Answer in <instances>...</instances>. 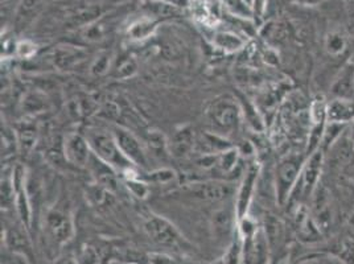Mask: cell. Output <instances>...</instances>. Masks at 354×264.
Returning a JSON list of instances; mask_svg holds the SVG:
<instances>
[{
    "label": "cell",
    "instance_id": "cell-42",
    "mask_svg": "<svg viewBox=\"0 0 354 264\" xmlns=\"http://www.w3.org/2000/svg\"><path fill=\"white\" fill-rule=\"evenodd\" d=\"M165 1H168V3H172V4H175L177 7H181L183 4H184V1L185 0H165Z\"/></svg>",
    "mask_w": 354,
    "mask_h": 264
},
{
    "label": "cell",
    "instance_id": "cell-6",
    "mask_svg": "<svg viewBox=\"0 0 354 264\" xmlns=\"http://www.w3.org/2000/svg\"><path fill=\"white\" fill-rule=\"evenodd\" d=\"M323 164H324L323 149L319 148L317 151L308 155L288 204L294 200L300 201V200H306V198H310V196H313V193L320 185Z\"/></svg>",
    "mask_w": 354,
    "mask_h": 264
},
{
    "label": "cell",
    "instance_id": "cell-28",
    "mask_svg": "<svg viewBox=\"0 0 354 264\" xmlns=\"http://www.w3.org/2000/svg\"><path fill=\"white\" fill-rule=\"evenodd\" d=\"M324 46L328 55L337 57L344 55L345 50L348 49V39L342 32L332 30L325 37Z\"/></svg>",
    "mask_w": 354,
    "mask_h": 264
},
{
    "label": "cell",
    "instance_id": "cell-17",
    "mask_svg": "<svg viewBox=\"0 0 354 264\" xmlns=\"http://www.w3.org/2000/svg\"><path fill=\"white\" fill-rule=\"evenodd\" d=\"M326 122L341 126H349L354 122L353 100L333 98L326 103Z\"/></svg>",
    "mask_w": 354,
    "mask_h": 264
},
{
    "label": "cell",
    "instance_id": "cell-19",
    "mask_svg": "<svg viewBox=\"0 0 354 264\" xmlns=\"http://www.w3.org/2000/svg\"><path fill=\"white\" fill-rule=\"evenodd\" d=\"M122 258L127 264H178L175 258L164 252H138L127 249Z\"/></svg>",
    "mask_w": 354,
    "mask_h": 264
},
{
    "label": "cell",
    "instance_id": "cell-12",
    "mask_svg": "<svg viewBox=\"0 0 354 264\" xmlns=\"http://www.w3.org/2000/svg\"><path fill=\"white\" fill-rule=\"evenodd\" d=\"M88 169L94 178L95 184L101 185L104 189L111 191L113 194L119 189L118 172L107 165L106 162L98 159L94 153L91 156V160L88 162Z\"/></svg>",
    "mask_w": 354,
    "mask_h": 264
},
{
    "label": "cell",
    "instance_id": "cell-9",
    "mask_svg": "<svg viewBox=\"0 0 354 264\" xmlns=\"http://www.w3.org/2000/svg\"><path fill=\"white\" fill-rule=\"evenodd\" d=\"M61 147L66 162L81 169L88 168L93 156V149L90 147L86 135L80 132H69L62 139Z\"/></svg>",
    "mask_w": 354,
    "mask_h": 264
},
{
    "label": "cell",
    "instance_id": "cell-31",
    "mask_svg": "<svg viewBox=\"0 0 354 264\" xmlns=\"http://www.w3.org/2000/svg\"><path fill=\"white\" fill-rule=\"evenodd\" d=\"M16 191L12 180V171L10 173L4 172L1 177V209L7 210L12 206L15 207Z\"/></svg>",
    "mask_w": 354,
    "mask_h": 264
},
{
    "label": "cell",
    "instance_id": "cell-21",
    "mask_svg": "<svg viewBox=\"0 0 354 264\" xmlns=\"http://www.w3.org/2000/svg\"><path fill=\"white\" fill-rule=\"evenodd\" d=\"M156 28H158V21L149 16H146L143 19L136 20L129 27L127 36L133 41H145L151 36H153Z\"/></svg>",
    "mask_w": 354,
    "mask_h": 264
},
{
    "label": "cell",
    "instance_id": "cell-18",
    "mask_svg": "<svg viewBox=\"0 0 354 264\" xmlns=\"http://www.w3.org/2000/svg\"><path fill=\"white\" fill-rule=\"evenodd\" d=\"M86 57L85 52L75 46H57L52 55L50 61L59 70H69L78 66Z\"/></svg>",
    "mask_w": 354,
    "mask_h": 264
},
{
    "label": "cell",
    "instance_id": "cell-30",
    "mask_svg": "<svg viewBox=\"0 0 354 264\" xmlns=\"http://www.w3.org/2000/svg\"><path fill=\"white\" fill-rule=\"evenodd\" d=\"M21 104H23V110L30 115L41 114L48 109V101H46L45 95L40 93H28L23 98Z\"/></svg>",
    "mask_w": 354,
    "mask_h": 264
},
{
    "label": "cell",
    "instance_id": "cell-5",
    "mask_svg": "<svg viewBox=\"0 0 354 264\" xmlns=\"http://www.w3.org/2000/svg\"><path fill=\"white\" fill-rule=\"evenodd\" d=\"M45 232L50 242L62 247L68 245L75 234L74 220L71 211L61 206L50 207L44 217Z\"/></svg>",
    "mask_w": 354,
    "mask_h": 264
},
{
    "label": "cell",
    "instance_id": "cell-32",
    "mask_svg": "<svg viewBox=\"0 0 354 264\" xmlns=\"http://www.w3.org/2000/svg\"><path fill=\"white\" fill-rule=\"evenodd\" d=\"M40 7V0H24L23 4L19 8L17 17H16V24L19 30L26 28L24 26H27L32 20V17L37 14V10Z\"/></svg>",
    "mask_w": 354,
    "mask_h": 264
},
{
    "label": "cell",
    "instance_id": "cell-40",
    "mask_svg": "<svg viewBox=\"0 0 354 264\" xmlns=\"http://www.w3.org/2000/svg\"><path fill=\"white\" fill-rule=\"evenodd\" d=\"M297 4H301V6H307V7H313V6H317L320 3H323L325 0H294Z\"/></svg>",
    "mask_w": 354,
    "mask_h": 264
},
{
    "label": "cell",
    "instance_id": "cell-35",
    "mask_svg": "<svg viewBox=\"0 0 354 264\" xmlns=\"http://www.w3.org/2000/svg\"><path fill=\"white\" fill-rule=\"evenodd\" d=\"M177 180V173L175 169L164 167L149 172L147 176L148 184H156V185H169L174 184Z\"/></svg>",
    "mask_w": 354,
    "mask_h": 264
},
{
    "label": "cell",
    "instance_id": "cell-29",
    "mask_svg": "<svg viewBox=\"0 0 354 264\" xmlns=\"http://www.w3.org/2000/svg\"><path fill=\"white\" fill-rule=\"evenodd\" d=\"M239 156H241V152L238 148L232 147L223 151L217 155L216 169H218L225 175H230L232 172L236 171V168L239 164Z\"/></svg>",
    "mask_w": 354,
    "mask_h": 264
},
{
    "label": "cell",
    "instance_id": "cell-22",
    "mask_svg": "<svg viewBox=\"0 0 354 264\" xmlns=\"http://www.w3.org/2000/svg\"><path fill=\"white\" fill-rule=\"evenodd\" d=\"M122 184L138 200H146L149 196V184L146 180L138 176L136 169H131L122 175Z\"/></svg>",
    "mask_w": 354,
    "mask_h": 264
},
{
    "label": "cell",
    "instance_id": "cell-16",
    "mask_svg": "<svg viewBox=\"0 0 354 264\" xmlns=\"http://www.w3.org/2000/svg\"><path fill=\"white\" fill-rule=\"evenodd\" d=\"M333 98L353 100L354 101V64H345L330 85Z\"/></svg>",
    "mask_w": 354,
    "mask_h": 264
},
{
    "label": "cell",
    "instance_id": "cell-23",
    "mask_svg": "<svg viewBox=\"0 0 354 264\" xmlns=\"http://www.w3.org/2000/svg\"><path fill=\"white\" fill-rule=\"evenodd\" d=\"M138 73V62L130 55H120L118 57H115L114 61V66L110 77H113L114 79H129Z\"/></svg>",
    "mask_w": 354,
    "mask_h": 264
},
{
    "label": "cell",
    "instance_id": "cell-11",
    "mask_svg": "<svg viewBox=\"0 0 354 264\" xmlns=\"http://www.w3.org/2000/svg\"><path fill=\"white\" fill-rule=\"evenodd\" d=\"M6 247L27 262L33 261V247L30 242V230L20 222L4 232Z\"/></svg>",
    "mask_w": 354,
    "mask_h": 264
},
{
    "label": "cell",
    "instance_id": "cell-20",
    "mask_svg": "<svg viewBox=\"0 0 354 264\" xmlns=\"http://www.w3.org/2000/svg\"><path fill=\"white\" fill-rule=\"evenodd\" d=\"M213 44L226 53H236L245 48L246 41L234 32L220 30L213 36Z\"/></svg>",
    "mask_w": 354,
    "mask_h": 264
},
{
    "label": "cell",
    "instance_id": "cell-44",
    "mask_svg": "<svg viewBox=\"0 0 354 264\" xmlns=\"http://www.w3.org/2000/svg\"><path fill=\"white\" fill-rule=\"evenodd\" d=\"M281 264H284V263H281Z\"/></svg>",
    "mask_w": 354,
    "mask_h": 264
},
{
    "label": "cell",
    "instance_id": "cell-25",
    "mask_svg": "<svg viewBox=\"0 0 354 264\" xmlns=\"http://www.w3.org/2000/svg\"><path fill=\"white\" fill-rule=\"evenodd\" d=\"M114 61H115V57L113 56L111 52H107V50L101 52L91 59V62L88 65V72L95 78H102L106 75H110L113 70V66H114Z\"/></svg>",
    "mask_w": 354,
    "mask_h": 264
},
{
    "label": "cell",
    "instance_id": "cell-7",
    "mask_svg": "<svg viewBox=\"0 0 354 264\" xmlns=\"http://www.w3.org/2000/svg\"><path fill=\"white\" fill-rule=\"evenodd\" d=\"M183 194L187 197L207 204H218L229 200L234 193L236 188L233 184L220 180H205L194 181L185 184L183 187Z\"/></svg>",
    "mask_w": 354,
    "mask_h": 264
},
{
    "label": "cell",
    "instance_id": "cell-24",
    "mask_svg": "<svg viewBox=\"0 0 354 264\" xmlns=\"http://www.w3.org/2000/svg\"><path fill=\"white\" fill-rule=\"evenodd\" d=\"M145 8L147 10L148 15L152 16V19L155 20L171 19L180 15V7L165 0H149L146 3Z\"/></svg>",
    "mask_w": 354,
    "mask_h": 264
},
{
    "label": "cell",
    "instance_id": "cell-14",
    "mask_svg": "<svg viewBox=\"0 0 354 264\" xmlns=\"http://www.w3.org/2000/svg\"><path fill=\"white\" fill-rule=\"evenodd\" d=\"M101 15V7L91 4V6H80L71 10L64 15V24L68 30H78L86 28L94 21H97Z\"/></svg>",
    "mask_w": 354,
    "mask_h": 264
},
{
    "label": "cell",
    "instance_id": "cell-41",
    "mask_svg": "<svg viewBox=\"0 0 354 264\" xmlns=\"http://www.w3.org/2000/svg\"><path fill=\"white\" fill-rule=\"evenodd\" d=\"M348 132H349V143L352 146V151L354 153V122H352V124H349Z\"/></svg>",
    "mask_w": 354,
    "mask_h": 264
},
{
    "label": "cell",
    "instance_id": "cell-27",
    "mask_svg": "<svg viewBox=\"0 0 354 264\" xmlns=\"http://www.w3.org/2000/svg\"><path fill=\"white\" fill-rule=\"evenodd\" d=\"M111 26H113L111 21L97 20L93 24L88 26L86 28H84V30H82V37H84L85 41L91 43V44L101 43L102 40L106 39V36L110 33Z\"/></svg>",
    "mask_w": 354,
    "mask_h": 264
},
{
    "label": "cell",
    "instance_id": "cell-39",
    "mask_svg": "<svg viewBox=\"0 0 354 264\" xmlns=\"http://www.w3.org/2000/svg\"><path fill=\"white\" fill-rule=\"evenodd\" d=\"M53 264H80V262H78V258H75L71 254H65V255H61L59 258H56Z\"/></svg>",
    "mask_w": 354,
    "mask_h": 264
},
{
    "label": "cell",
    "instance_id": "cell-13",
    "mask_svg": "<svg viewBox=\"0 0 354 264\" xmlns=\"http://www.w3.org/2000/svg\"><path fill=\"white\" fill-rule=\"evenodd\" d=\"M197 133L191 126H181L177 129L172 139L169 140V152L177 159H183L189 156L196 151L197 144Z\"/></svg>",
    "mask_w": 354,
    "mask_h": 264
},
{
    "label": "cell",
    "instance_id": "cell-3",
    "mask_svg": "<svg viewBox=\"0 0 354 264\" xmlns=\"http://www.w3.org/2000/svg\"><path fill=\"white\" fill-rule=\"evenodd\" d=\"M207 115L214 132L220 135L236 131L243 117L241 104L230 95H222L214 100L207 109Z\"/></svg>",
    "mask_w": 354,
    "mask_h": 264
},
{
    "label": "cell",
    "instance_id": "cell-37",
    "mask_svg": "<svg viewBox=\"0 0 354 264\" xmlns=\"http://www.w3.org/2000/svg\"><path fill=\"white\" fill-rule=\"evenodd\" d=\"M78 262L80 264H100L101 254L94 246H86L81 251Z\"/></svg>",
    "mask_w": 354,
    "mask_h": 264
},
{
    "label": "cell",
    "instance_id": "cell-26",
    "mask_svg": "<svg viewBox=\"0 0 354 264\" xmlns=\"http://www.w3.org/2000/svg\"><path fill=\"white\" fill-rule=\"evenodd\" d=\"M146 147L148 151H152L155 156L165 158L171 155L169 152V140L165 138L162 131L158 130H149L146 138Z\"/></svg>",
    "mask_w": 354,
    "mask_h": 264
},
{
    "label": "cell",
    "instance_id": "cell-1",
    "mask_svg": "<svg viewBox=\"0 0 354 264\" xmlns=\"http://www.w3.org/2000/svg\"><path fill=\"white\" fill-rule=\"evenodd\" d=\"M86 138L90 143V147L93 149V153L107 165L114 168L120 176L131 169H136L133 162H130L120 151L113 131L91 130L86 135Z\"/></svg>",
    "mask_w": 354,
    "mask_h": 264
},
{
    "label": "cell",
    "instance_id": "cell-33",
    "mask_svg": "<svg viewBox=\"0 0 354 264\" xmlns=\"http://www.w3.org/2000/svg\"><path fill=\"white\" fill-rule=\"evenodd\" d=\"M16 139H17V148L20 151L30 152L37 142V131L32 126H23L21 129L17 130Z\"/></svg>",
    "mask_w": 354,
    "mask_h": 264
},
{
    "label": "cell",
    "instance_id": "cell-8",
    "mask_svg": "<svg viewBox=\"0 0 354 264\" xmlns=\"http://www.w3.org/2000/svg\"><path fill=\"white\" fill-rule=\"evenodd\" d=\"M259 173H261L259 165L254 162L245 169V172L242 175L241 184L236 191V202H234L238 222L249 217L251 204H252L254 194H255L257 185H258Z\"/></svg>",
    "mask_w": 354,
    "mask_h": 264
},
{
    "label": "cell",
    "instance_id": "cell-15",
    "mask_svg": "<svg viewBox=\"0 0 354 264\" xmlns=\"http://www.w3.org/2000/svg\"><path fill=\"white\" fill-rule=\"evenodd\" d=\"M213 230L218 239L230 238V235L236 233L238 229L236 206H225L214 211L213 214Z\"/></svg>",
    "mask_w": 354,
    "mask_h": 264
},
{
    "label": "cell",
    "instance_id": "cell-38",
    "mask_svg": "<svg viewBox=\"0 0 354 264\" xmlns=\"http://www.w3.org/2000/svg\"><path fill=\"white\" fill-rule=\"evenodd\" d=\"M36 44L30 40H21L15 45V55L20 59H30L36 53Z\"/></svg>",
    "mask_w": 354,
    "mask_h": 264
},
{
    "label": "cell",
    "instance_id": "cell-10",
    "mask_svg": "<svg viewBox=\"0 0 354 264\" xmlns=\"http://www.w3.org/2000/svg\"><path fill=\"white\" fill-rule=\"evenodd\" d=\"M113 135L123 155L133 162L136 168L146 169L148 167V151L146 144H143L133 132L120 126H115L113 129Z\"/></svg>",
    "mask_w": 354,
    "mask_h": 264
},
{
    "label": "cell",
    "instance_id": "cell-36",
    "mask_svg": "<svg viewBox=\"0 0 354 264\" xmlns=\"http://www.w3.org/2000/svg\"><path fill=\"white\" fill-rule=\"evenodd\" d=\"M336 255L345 264H354V241L342 239L336 247Z\"/></svg>",
    "mask_w": 354,
    "mask_h": 264
},
{
    "label": "cell",
    "instance_id": "cell-34",
    "mask_svg": "<svg viewBox=\"0 0 354 264\" xmlns=\"http://www.w3.org/2000/svg\"><path fill=\"white\" fill-rule=\"evenodd\" d=\"M242 251H243V241L236 229V236L232 239L229 247L223 256V264H242Z\"/></svg>",
    "mask_w": 354,
    "mask_h": 264
},
{
    "label": "cell",
    "instance_id": "cell-2",
    "mask_svg": "<svg viewBox=\"0 0 354 264\" xmlns=\"http://www.w3.org/2000/svg\"><path fill=\"white\" fill-rule=\"evenodd\" d=\"M307 158L308 155H303L300 152H292L281 158V162L277 164L275 194L279 205L284 206L288 204Z\"/></svg>",
    "mask_w": 354,
    "mask_h": 264
},
{
    "label": "cell",
    "instance_id": "cell-4",
    "mask_svg": "<svg viewBox=\"0 0 354 264\" xmlns=\"http://www.w3.org/2000/svg\"><path fill=\"white\" fill-rule=\"evenodd\" d=\"M143 232L148 238L162 247L174 249H189V242L178 232L171 220L158 214H149L143 222Z\"/></svg>",
    "mask_w": 354,
    "mask_h": 264
},
{
    "label": "cell",
    "instance_id": "cell-43",
    "mask_svg": "<svg viewBox=\"0 0 354 264\" xmlns=\"http://www.w3.org/2000/svg\"><path fill=\"white\" fill-rule=\"evenodd\" d=\"M351 223H352V225H354V214H353V217H352V218H351Z\"/></svg>",
    "mask_w": 354,
    "mask_h": 264
}]
</instances>
